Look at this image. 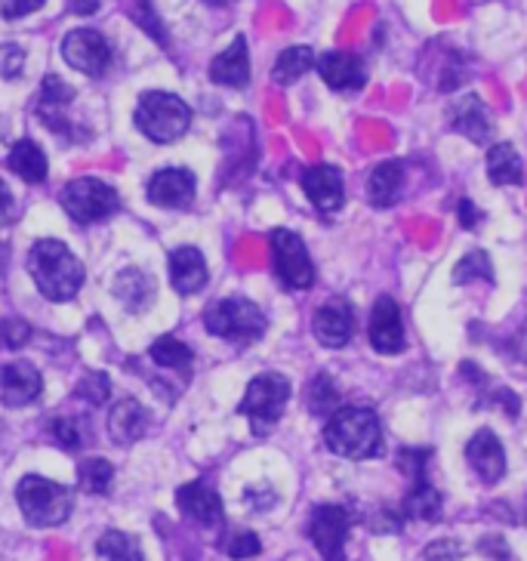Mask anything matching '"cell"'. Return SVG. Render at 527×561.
I'll return each mask as SVG.
<instances>
[{"label":"cell","instance_id":"cell-10","mask_svg":"<svg viewBox=\"0 0 527 561\" xmlns=\"http://www.w3.org/2000/svg\"><path fill=\"white\" fill-rule=\"evenodd\" d=\"M62 56L71 68H78L81 75L100 78L105 68L112 66V44L93 28H78L62 41Z\"/></svg>","mask_w":527,"mask_h":561},{"label":"cell","instance_id":"cell-1","mask_svg":"<svg viewBox=\"0 0 527 561\" xmlns=\"http://www.w3.org/2000/svg\"><path fill=\"white\" fill-rule=\"evenodd\" d=\"M28 272L37 290L53 302H66L78 297L83 287V265L71 250L56 238H41L28 250Z\"/></svg>","mask_w":527,"mask_h":561},{"label":"cell","instance_id":"cell-43","mask_svg":"<svg viewBox=\"0 0 527 561\" xmlns=\"http://www.w3.org/2000/svg\"><path fill=\"white\" fill-rule=\"evenodd\" d=\"M7 219H13V195L0 180V222H7Z\"/></svg>","mask_w":527,"mask_h":561},{"label":"cell","instance_id":"cell-36","mask_svg":"<svg viewBox=\"0 0 527 561\" xmlns=\"http://www.w3.org/2000/svg\"><path fill=\"white\" fill-rule=\"evenodd\" d=\"M75 396L90 401V404H102V401H108V396H112V382H108L105 374H87L81 386L75 389Z\"/></svg>","mask_w":527,"mask_h":561},{"label":"cell","instance_id":"cell-44","mask_svg":"<svg viewBox=\"0 0 527 561\" xmlns=\"http://www.w3.org/2000/svg\"><path fill=\"white\" fill-rule=\"evenodd\" d=\"M457 210H460L462 226H466V229H472V226H476V219H478L476 207H472V201H460V207H457Z\"/></svg>","mask_w":527,"mask_h":561},{"label":"cell","instance_id":"cell-46","mask_svg":"<svg viewBox=\"0 0 527 561\" xmlns=\"http://www.w3.org/2000/svg\"><path fill=\"white\" fill-rule=\"evenodd\" d=\"M207 3H214V7H226V3H231V0H207Z\"/></svg>","mask_w":527,"mask_h":561},{"label":"cell","instance_id":"cell-6","mask_svg":"<svg viewBox=\"0 0 527 561\" xmlns=\"http://www.w3.org/2000/svg\"><path fill=\"white\" fill-rule=\"evenodd\" d=\"M287 401H290V382L280 374H260L256 380H250L244 401H241V413L248 416L256 435H265L280 420Z\"/></svg>","mask_w":527,"mask_h":561},{"label":"cell","instance_id":"cell-32","mask_svg":"<svg viewBox=\"0 0 527 561\" xmlns=\"http://www.w3.org/2000/svg\"><path fill=\"white\" fill-rule=\"evenodd\" d=\"M96 549H100V556L105 561H142L139 543L133 540L130 534H124V530H105Z\"/></svg>","mask_w":527,"mask_h":561},{"label":"cell","instance_id":"cell-12","mask_svg":"<svg viewBox=\"0 0 527 561\" xmlns=\"http://www.w3.org/2000/svg\"><path fill=\"white\" fill-rule=\"evenodd\" d=\"M314 340L328 348H343L352 340L355 331V312L348 306V299H328L312 318Z\"/></svg>","mask_w":527,"mask_h":561},{"label":"cell","instance_id":"cell-3","mask_svg":"<svg viewBox=\"0 0 527 561\" xmlns=\"http://www.w3.org/2000/svg\"><path fill=\"white\" fill-rule=\"evenodd\" d=\"M19 510L34 528H56L71 515V491L66 484L41 476H25L16 488Z\"/></svg>","mask_w":527,"mask_h":561},{"label":"cell","instance_id":"cell-21","mask_svg":"<svg viewBox=\"0 0 527 561\" xmlns=\"http://www.w3.org/2000/svg\"><path fill=\"white\" fill-rule=\"evenodd\" d=\"M149 423V411H146L136 398H124V401H117L115 408H112V416H108V435H112L115 445H133V442H139V438L146 435Z\"/></svg>","mask_w":527,"mask_h":561},{"label":"cell","instance_id":"cell-16","mask_svg":"<svg viewBox=\"0 0 527 561\" xmlns=\"http://www.w3.org/2000/svg\"><path fill=\"white\" fill-rule=\"evenodd\" d=\"M318 71H321V78L330 90H336V93H355L367 83V68L355 53H324L318 59Z\"/></svg>","mask_w":527,"mask_h":561},{"label":"cell","instance_id":"cell-29","mask_svg":"<svg viewBox=\"0 0 527 561\" xmlns=\"http://www.w3.org/2000/svg\"><path fill=\"white\" fill-rule=\"evenodd\" d=\"M314 66V53L309 47H290V50H284L278 56V62L272 68V78L280 87H287V83H297L309 68Z\"/></svg>","mask_w":527,"mask_h":561},{"label":"cell","instance_id":"cell-20","mask_svg":"<svg viewBox=\"0 0 527 561\" xmlns=\"http://www.w3.org/2000/svg\"><path fill=\"white\" fill-rule=\"evenodd\" d=\"M170 284L182 297H192L207 287V263L198 248H180L170 253Z\"/></svg>","mask_w":527,"mask_h":561},{"label":"cell","instance_id":"cell-13","mask_svg":"<svg viewBox=\"0 0 527 561\" xmlns=\"http://www.w3.org/2000/svg\"><path fill=\"white\" fill-rule=\"evenodd\" d=\"M149 201L164 210H182L195 201V176L182 167H167L158 170L149 180Z\"/></svg>","mask_w":527,"mask_h":561},{"label":"cell","instance_id":"cell-8","mask_svg":"<svg viewBox=\"0 0 527 561\" xmlns=\"http://www.w3.org/2000/svg\"><path fill=\"white\" fill-rule=\"evenodd\" d=\"M272 265L287 290H309L314 284V265L297 231H272Z\"/></svg>","mask_w":527,"mask_h":561},{"label":"cell","instance_id":"cell-5","mask_svg":"<svg viewBox=\"0 0 527 561\" xmlns=\"http://www.w3.org/2000/svg\"><path fill=\"white\" fill-rule=\"evenodd\" d=\"M136 127L149 136L151 142H176L182 133L188 130V124H192V108L180 100V96H173V93H164V90H151L146 93L139 105H136Z\"/></svg>","mask_w":527,"mask_h":561},{"label":"cell","instance_id":"cell-26","mask_svg":"<svg viewBox=\"0 0 527 561\" xmlns=\"http://www.w3.org/2000/svg\"><path fill=\"white\" fill-rule=\"evenodd\" d=\"M7 161H10V170H13L16 176H22L28 185H41V182L47 180V170H50V167H47V154H44L41 146L32 142V139L16 142Z\"/></svg>","mask_w":527,"mask_h":561},{"label":"cell","instance_id":"cell-24","mask_svg":"<svg viewBox=\"0 0 527 561\" xmlns=\"http://www.w3.org/2000/svg\"><path fill=\"white\" fill-rule=\"evenodd\" d=\"M404 192V164L401 161H382L374 167L367 180V198L374 207H392Z\"/></svg>","mask_w":527,"mask_h":561},{"label":"cell","instance_id":"cell-28","mask_svg":"<svg viewBox=\"0 0 527 561\" xmlns=\"http://www.w3.org/2000/svg\"><path fill=\"white\" fill-rule=\"evenodd\" d=\"M404 515L416 522H435L442 515V494L426 479L413 481V491L404 500Z\"/></svg>","mask_w":527,"mask_h":561},{"label":"cell","instance_id":"cell-31","mask_svg":"<svg viewBox=\"0 0 527 561\" xmlns=\"http://www.w3.org/2000/svg\"><path fill=\"white\" fill-rule=\"evenodd\" d=\"M306 408L314 413V416H328V413L340 411V392L330 380L328 374H318L309 389H306Z\"/></svg>","mask_w":527,"mask_h":561},{"label":"cell","instance_id":"cell-38","mask_svg":"<svg viewBox=\"0 0 527 561\" xmlns=\"http://www.w3.org/2000/svg\"><path fill=\"white\" fill-rule=\"evenodd\" d=\"M28 336H32V328H28L22 318H7V321H0V343L7 348H22L28 343Z\"/></svg>","mask_w":527,"mask_h":561},{"label":"cell","instance_id":"cell-35","mask_svg":"<svg viewBox=\"0 0 527 561\" xmlns=\"http://www.w3.org/2000/svg\"><path fill=\"white\" fill-rule=\"evenodd\" d=\"M83 423L78 416H59V420H53L50 432L53 438H56V445L66 447V450H78L83 447Z\"/></svg>","mask_w":527,"mask_h":561},{"label":"cell","instance_id":"cell-34","mask_svg":"<svg viewBox=\"0 0 527 561\" xmlns=\"http://www.w3.org/2000/svg\"><path fill=\"white\" fill-rule=\"evenodd\" d=\"M472 278H484L491 280L494 278V268H491V260H488V253H469V256H462V263L454 268V280L457 284H469Z\"/></svg>","mask_w":527,"mask_h":561},{"label":"cell","instance_id":"cell-45","mask_svg":"<svg viewBox=\"0 0 527 561\" xmlns=\"http://www.w3.org/2000/svg\"><path fill=\"white\" fill-rule=\"evenodd\" d=\"M7 268V244H0V272Z\"/></svg>","mask_w":527,"mask_h":561},{"label":"cell","instance_id":"cell-14","mask_svg":"<svg viewBox=\"0 0 527 561\" xmlns=\"http://www.w3.org/2000/svg\"><path fill=\"white\" fill-rule=\"evenodd\" d=\"M302 192L309 195L318 214H336L346 201V185H343V173L330 164H314L302 173Z\"/></svg>","mask_w":527,"mask_h":561},{"label":"cell","instance_id":"cell-41","mask_svg":"<svg viewBox=\"0 0 527 561\" xmlns=\"http://www.w3.org/2000/svg\"><path fill=\"white\" fill-rule=\"evenodd\" d=\"M41 7H44V0H0V16L22 19L34 10H41Z\"/></svg>","mask_w":527,"mask_h":561},{"label":"cell","instance_id":"cell-27","mask_svg":"<svg viewBox=\"0 0 527 561\" xmlns=\"http://www.w3.org/2000/svg\"><path fill=\"white\" fill-rule=\"evenodd\" d=\"M488 176L494 185H522L525 182V164L518 151L509 142H496L488 151Z\"/></svg>","mask_w":527,"mask_h":561},{"label":"cell","instance_id":"cell-19","mask_svg":"<svg viewBox=\"0 0 527 561\" xmlns=\"http://www.w3.org/2000/svg\"><path fill=\"white\" fill-rule=\"evenodd\" d=\"M176 503L185 518L198 522L204 528H216L222 522V500L216 494L210 484L204 481H192V484H182Z\"/></svg>","mask_w":527,"mask_h":561},{"label":"cell","instance_id":"cell-4","mask_svg":"<svg viewBox=\"0 0 527 561\" xmlns=\"http://www.w3.org/2000/svg\"><path fill=\"white\" fill-rule=\"evenodd\" d=\"M204 328L214 333V336L231 340V343H256L265 333V328H268V318H265V312L256 302L241 297H229L216 299V302L207 306Z\"/></svg>","mask_w":527,"mask_h":561},{"label":"cell","instance_id":"cell-11","mask_svg":"<svg viewBox=\"0 0 527 561\" xmlns=\"http://www.w3.org/2000/svg\"><path fill=\"white\" fill-rule=\"evenodd\" d=\"M370 346L377 348L379 355H398L401 348L408 346L404 340V324H401V309L392 297H379L374 312H370Z\"/></svg>","mask_w":527,"mask_h":561},{"label":"cell","instance_id":"cell-33","mask_svg":"<svg viewBox=\"0 0 527 561\" xmlns=\"http://www.w3.org/2000/svg\"><path fill=\"white\" fill-rule=\"evenodd\" d=\"M112 479H115L112 462L100 460V457L83 460L81 469H78V484H81V491H87V494H105L112 488Z\"/></svg>","mask_w":527,"mask_h":561},{"label":"cell","instance_id":"cell-9","mask_svg":"<svg viewBox=\"0 0 527 561\" xmlns=\"http://www.w3.org/2000/svg\"><path fill=\"white\" fill-rule=\"evenodd\" d=\"M348 528H352V515L346 506L336 503H324L312 512L309 518V537H312L314 549L321 552L324 561H346V540Z\"/></svg>","mask_w":527,"mask_h":561},{"label":"cell","instance_id":"cell-42","mask_svg":"<svg viewBox=\"0 0 527 561\" xmlns=\"http://www.w3.org/2000/svg\"><path fill=\"white\" fill-rule=\"evenodd\" d=\"M460 556V543H454V540H438L426 549V561H457Z\"/></svg>","mask_w":527,"mask_h":561},{"label":"cell","instance_id":"cell-23","mask_svg":"<svg viewBox=\"0 0 527 561\" xmlns=\"http://www.w3.org/2000/svg\"><path fill=\"white\" fill-rule=\"evenodd\" d=\"M450 127L457 133H462L466 139H472V142H488L491 139V117H488V108H484V102L478 100L476 93H466L457 100V105L450 108Z\"/></svg>","mask_w":527,"mask_h":561},{"label":"cell","instance_id":"cell-17","mask_svg":"<svg viewBox=\"0 0 527 561\" xmlns=\"http://www.w3.org/2000/svg\"><path fill=\"white\" fill-rule=\"evenodd\" d=\"M44 380L37 374V367L28 362H13L0 367V398L10 408H25L34 398L41 396Z\"/></svg>","mask_w":527,"mask_h":561},{"label":"cell","instance_id":"cell-39","mask_svg":"<svg viewBox=\"0 0 527 561\" xmlns=\"http://www.w3.org/2000/svg\"><path fill=\"white\" fill-rule=\"evenodd\" d=\"M22 68H25V53L16 44H3L0 47V78H7V81H16L19 75H22Z\"/></svg>","mask_w":527,"mask_h":561},{"label":"cell","instance_id":"cell-25","mask_svg":"<svg viewBox=\"0 0 527 561\" xmlns=\"http://www.w3.org/2000/svg\"><path fill=\"white\" fill-rule=\"evenodd\" d=\"M115 297L127 306V312H146L154 299V284L139 268H124L115 278Z\"/></svg>","mask_w":527,"mask_h":561},{"label":"cell","instance_id":"cell-22","mask_svg":"<svg viewBox=\"0 0 527 561\" xmlns=\"http://www.w3.org/2000/svg\"><path fill=\"white\" fill-rule=\"evenodd\" d=\"M210 81L219 83V87H248L250 83V53L248 41L244 37H234L229 50H222L210 62Z\"/></svg>","mask_w":527,"mask_h":561},{"label":"cell","instance_id":"cell-15","mask_svg":"<svg viewBox=\"0 0 527 561\" xmlns=\"http://www.w3.org/2000/svg\"><path fill=\"white\" fill-rule=\"evenodd\" d=\"M466 460L484 484H496L506 476V450L491 430H481L466 445Z\"/></svg>","mask_w":527,"mask_h":561},{"label":"cell","instance_id":"cell-30","mask_svg":"<svg viewBox=\"0 0 527 561\" xmlns=\"http://www.w3.org/2000/svg\"><path fill=\"white\" fill-rule=\"evenodd\" d=\"M151 362L161 364V367H170V370H180V374H188L192 370V362H195V355H192V348L180 343L176 336H161V340H154V346H151Z\"/></svg>","mask_w":527,"mask_h":561},{"label":"cell","instance_id":"cell-18","mask_svg":"<svg viewBox=\"0 0 527 561\" xmlns=\"http://www.w3.org/2000/svg\"><path fill=\"white\" fill-rule=\"evenodd\" d=\"M71 100H75V90H71L59 75H47V78H44L41 102H37V115H41V121H44L53 133H59V136H66V139L75 136V130H71V124H68L66 117V105Z\"/></svg>","mask_w":527,"mask_h":561},{"label":"cell","instance_id":"cell-37","mask_svg":"<svg viewBox=\"0 0 527 561\" xmlns=\"http://www.w3.org/2000/svg\"><path fill=\"white\" fill-rule=\"evenodd\" d=\"M260 537L256 534H250V530H238V534H231L229 543H226V552H229L231 559H253V556H260Z\"/></svg>","mask_w":527,"mask_h":561},{"label":"cell","instance_id":"cell-7","mask_svg":"<svg viewBox=\"0 0 527 561\" xmlns=\"http://www.w3.org/2000/svg\"><path fill=\"white\" fill-rule=\"evenodd\" d=\"M62 207L66 214L81 222V226H90V222H100V219H108L112 214H117L121 207V198L117 192L108 185V182L93 180V176H83V180L68 182L66 192H62Z\"/></svg>","mask_w":527,"mask_h":561},{"label":"cell","instance_id":"cell-40","mask_svg":"<svg viewBox=\"0 0 527 561\" xmlns=\"http://www.w3.org/2000/svg\"><path fill=\"white\" fill-rule=\"evenodd\" d=\"M426 460H428V450H401V457H398V462H401V469L404 472H411L413 481L426 479Z\"/></svg>","mask_w":527,"mask_h":561},{"label":"cell","instance_id":"cell-2","mask_svg":"<svg viewBox=\"0 0 527 561\" xmlns=\"http://www.w3.org/2000/svg\"><path fill=\"white\" fill-rule=\"evenodd\" d=\"M324 442L346 460H370L382 450V426H379L377 411L370 408H340L330 413L324 426Z\"/></svg>","mask_w":527,"mask_h":561}]
</instances>
